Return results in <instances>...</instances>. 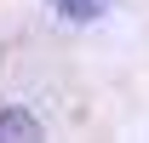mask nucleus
I'll list each match as a JSON object with an SVG mask.
<instances>
[{
	"instance_id": "f257e3e1",
	"label": "nucleus",
	"mask_w": 149,
	"mask_h": 143,
	"mask_svg": "<svg viewBox=\"0 0 149 143\" xmlns=\"http://www.w3.org/2000/svg\"><path fill=\"white\" fill-rule=\"evenodd\" d=\"M0 143H40V120L29 109H0Z\"/></svg>"
},
{
	"instance_id": "f03ea898",
	"label": "nucleus",
	"mask_w": 149,
	"mask_h": 143,
	"mask_svg": "<svg viewBox=\"0 0 149 143\" xmlns=\"http://www.w3.org/2000/svg\"><path fill=\"white\" fill-rule=\"evenodd\" d=\"M52 6H57L69 23H92V17H103V6H109V0H52Z\"/></svg>"
}]
</instances>
